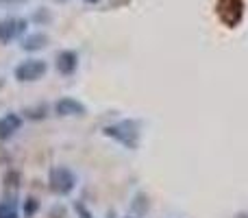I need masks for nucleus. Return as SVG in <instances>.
<instances>
[{
	"label": "nucleus",
	"instance_id": "obj_1",
	"mask_svg": "<svg viewBox=\"0 0 248 218\" xmlns=\"http://www.w3.org/2000/svg\"><path fill=\"white\" fill-rule=\"evenodd\" d=\"M48 181H50V190L57 192V194H70L74 190V185H77V177H74V172L70 170V168H63V166L52 168Z\"/></svg>",
	"mask_w": 248,
	"mask_h": 218
},
{
	"label": "nucleus",
	"instance_id": "obj_2",
	"mask_svg": "<svg viewBox=\"0 0 248 218\" xmlns=\"http://www.w3.org/2000/svg\"><path fill=\"white\" fill-rule=\"evenodd\" d=\"M46 70H48L46 61L29 59V61H22L16 68V79L17 81H39V79L46 74Z\"/></svg>",
	"mask_w": 248,
	"mask_h": 218
},
{
	"label": "nucleus",
	"instance_id": "obj_3",
	"mask_svg": "<svg viewBox=\"0 0 248 218\" xmlns=\"http://www.w3.org/2000/svg\"><path fill=\"white\" fill-rule=\"evenodd\" d=\"M105 133H107L109 137H116V140L122 142V144H126L128 149H133V146L137 144V127L131 122V120L120 122V124H111V127L105 129Z\"/></svg>",
	"mask_w": 248,
	"mask_h": 218
},
{
	"label": "nucleus",
	"instance_id": "obj_4",
	"mask_svg": "<svg viewBox=\"0 0 248 218\" xmlns=\"http://www.w3.org/2000/svg\"><path fill=\"white\" fill-rule=\"evenodd\" d=\"M26 22L24 20H16V17H7L0 22V42H11L17 35L24 31Z\"/></svg>",
	"mask_w": 248,
	"mask_h": 218
},
{
	"label": "nucleus",
	"instance_id": "obj_5",
	"mask_svg": "<svg viewBox=\"0 0 248 218\" xmlns=\"http://www.w3.org/2000/svg\"><path fill=\"white\" fill-rule=\"evenodd\" d=\"M77 66H78V57H77V52H72V50H63V52H59V55H57V70H59L61 74H65V77L74 74Z\"/></svg>",
	"mask_w": 248,
	"mask_h": 218
},
{
	"label": "nucleus",
	"instance_id": "obj_6",
	"mask_svg": "<svg viewBox=\"0 0 248 218\" xmlns=\"http://www.w3.org/2000/svg\"><path fill=\"white\" fill-rule=\"evenodd\" d=\"M22 127V118L17 114H7L0 118V140H9Z\"/></svg>",
	"mask_w": 248,
	"mask_h": 218
},
{
	"label": "nucleus",
	"instance_id": "obj_7",
	"mask_svg": "<svg viewBox=\"0 0 248 218\" xmlns=\"http://www.w3.org/2000/svg\"><path fill=\"white\" fill-rule=\"evenodd\" d=\"M55 111L59 116H83L85 114V105L74 99H61L59 103L55 105Z\"/></svg>",
	"mask_w": 248,
	"mask_h": 218
},
{
	"label": "nucleus",
	"instance_id": "obj_8",
	"mask_svg": "<svg viewBox=\"0 0 248 218\" xmlns=\"http://www.w3.org/2000/svg\"><path fill=\"white\" fill-rule=\"evenodd\" d=\"M44 44H48L46 35H44V33H35V35H29V37L24 39L22 48H24V50H39V48H44Z\"/></svg>",
	"mask_w": 248,
	"mask_h": 218
},
{
	"label": "nucleus",
	"instance_id": "obj_9",
	"mask_svg": "<svg viewBox=\"0 0 248 218\" xmlns=\"http://www.w3.org/2000/svg\"><path fill=\"white\" fill-rule=\"evenodd\" d=\"M0 218H17L16 210H13V205H9V203H2V205H0Z\"/></svg>",
	"mask_w": 248,
	"mask_h": 218
},
{
	"label": "nucleus",
	"instance_id": "obj_10",
	"mask_svg": "<svg viewBox=\"0 0 248 218\" xmlns=\"http://www.w3.org/2000/svg\"><path fill=\"white\" fill-rule=\"evenodd\" d=\"M37 207H39V203L35 201V199H26V203H24V214H26V216H33L35 212H37Z\"/></svg>",
	"mask_w": 248,
	"mask_h": 218
},
{
	"label": "nucleus",
	"instance_id": "obj_11",
	"mask_svg": "<svg viewBox=\"0 0 248 218\" xmlns=\"http://www.w3.org/2000/svg\"><path fill=\"white\" fill-rule=\"evenodd\" d=\"M87 2H98V0H87Z\"/></svg>",
	"mask_w": 248,
	"mask_h": 218
}]
</instances>
